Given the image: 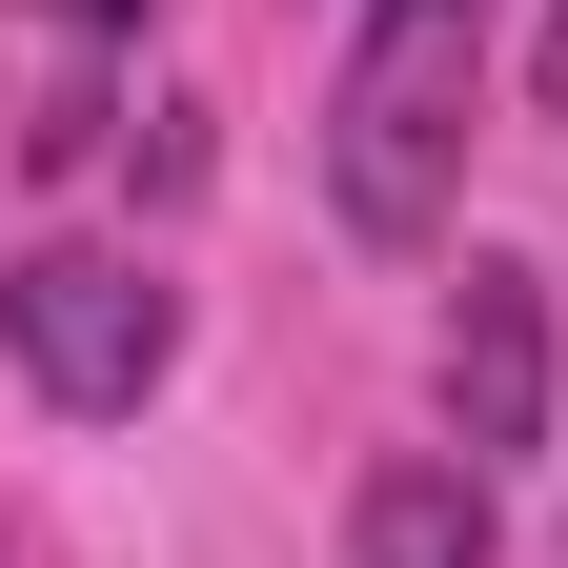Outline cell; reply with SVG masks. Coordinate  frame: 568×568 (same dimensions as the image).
<instances>
[{
    "instance_id": "6da1fadb",
    "label": "cell",
    "mask_w": 568,
    "mask_h": 568,
    "mask_svg": "<svg viewBox=\"0 0 568 568\" xmlns=\"http://www.w3.org/2000/svg\"><path fill=\"white\" fill-rule=\"evenodd\" d=\"M467 142H487V0H366L345 21V82H325L345 244H426L467 203Z\"/></svg>"
},
{
    "instance_id": "7a4b0ae2",
    "label": "cell",
    "mask_w": 568,
    "mask_h": 568,
    "mask_svg": "<svg viewBox=\"0 0 568 568\" xmlns=\"http://www.w3.org/2000/svg\"><path fill=\"white\" fill-rule=\"evenodd\" d=\"M0 345H21L41 406L122 426V406H163V366H183V284L122 264V244H21V264H0Z\"/></svg>"
},
{
    "instance_id": "3957f363",
    "label": "cell",
    "mask_w": 568,
    "mask_h": 568,
    "mask_svg": "<svg viewBox=\"0 0 568 568\" xmlns=\"http://www.w3.org/2000/svg\"><path fill=\"white\" fill-rule=\"evenodd\" d=\"M447 447H467V467L548 447V284H528V264H467V284H447Z\"/></svg>"
},
{
    "instance_id": "277c9868",
    "label": "cell",
    "mask_w": 568,
    "mask_h": 568,
    "mask_svg": "<svg viewBox=\"0 0 568 568\" xmlns=\"http://www.w3.org/2000/svg\"><path fill=\"white\" fill-rule=\"evenodd\" d=\"M345 568H487V467H366Z\"/></svg>"
},
{
    "instance_id": "5b68a950",
    "label": "cell",
    "mask_w": 568,
    "mask_h": 568,
    "mask_svg": "<svg viewBox=\"0 0 568 568\" xmlns=\"http://www.w3.org/2000/svg\"><path fill=\"white\" fill-rule=\"evenodd\" d=\"M41 21H61V41H122V21H142V0H41Z\"/></svg>"
},
{
    "instance_id": "8992f818",
    "label": "cell",
    "mask_w": 568,
    "mask_h": 568,
    "mask_svg": "<svg viewBox=\"0 0 568 568\" xmlns=\"http://www.w3.org/2000/svg\"><path fill=\"white\" fill-rule=\"evenodd\" d=\"M548 122H568V0H548Z\"/></svg>"
}]
</instances>
